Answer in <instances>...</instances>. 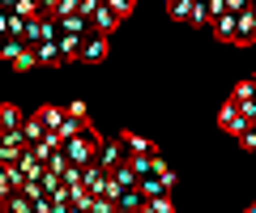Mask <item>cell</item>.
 Returning <instances> with one entry per match:
<instances>
[{
    "instance_id": "obj_1",
    "label": "cell",
    "mask_w": 256,
    "mask_h": 213,
    "mask_svg": "<svg viewBox=\"0 0 256 213\" xmlns=\"http://www.w3.org/2000/svg\"><path fill=\"white\" fill-rule=\"evenodd\" d=\"M98 145H102V137L94 128H86L82 137H68V141H64V158H68V167H90L94 154H98Z\"/></svg>"
},
{
    "instance_id": "obj_2",
    "label": "cell",
    "mask_w": 256,
    "mask_h": 213,
    "mask_svg": "<svg viewBox=\"0 0 256 213\" xmlns=\"http://www.w3.org/2000/svg\"><path fill=\"white\" fill-rule=\"evenodd\" d=\"M218 128H222V132H230V137H235V141H239V137H244V132H248V128H252V120H248V115H244V111H239L235 102H230V98H226V107H222V111H218Z\"/></svg>"
},
{
    "instance_id": "obj_3",
    "label": "cell",
    "mask_w": 256,
    "mask_h": 213,
    "mask_svg": "<svg viewBox=\"0 0 256 213\" xmlns=\"http://www.w3.org/2000/svg\"><path fill=\"white\" fill-rule=\"evenodd\" d=\"M124 162H128V149L120 145V137L116 141H102L98 154H94V167H102V171H116V167H124Z\"/></svg>"
},
{
    "instance_id": "obj_4",
    "label": "cell",
    "mask_w": 256,
    "mask_h": 213,
    "mask_svg": "<svg viewBox=\"0 0 256 213\" xmlns=\"http://www.w3.org/2000/svg\"><path fill=\"white\" fill-rule=\"evenodd\" d=\"M107 56H111V38H102V34H90V38H86L82 64H107Z\"/></svg>"
},
{
    "instance_id": "obj_5",
    "label": "cell",
    "mask_w": 256,
    "mask_h": 213,
    "mask_svg": "<svg viewBox=\"0 0 256 213\" xmlns=\"http://www.w3.org/2000/svg\"><path fill=\"white\" fill-rule=\"evenodd\" d=\"M175 179H158V175H141L137 179V192L146 196V201H158V196H171Z\"/></svg>"
},
{
    "instance_id": "obj_6",
    "label": "cell",
    "mask_w": 256,
    "mask_h": 213,
    "mask_svg": "<svg viewBox=\"0 0 256 213\" xmlns=\"http://www.w3.org/2000/svg\"><path fill=\"white\" fill-rule=\"evenodd\" d=\"M210 30H214V38H218V43H235V34H239V17H235V13H218Z\"/></svg>"
},
{
    "instance_id": "obj_7",
    "label": "cell",
    "mask_w": 256,
    "mask_h": 213,
    "mask_svg": "<svg viewBox=\"0 0 256 213\" xmlns=\"http://www.w3.org/2000/svg\"><path fill=\"white\" fill-rule=\"evenodd\" d=\"M34 38H38V43H60V21H56L52 13L34 17Z\"/></svg>"
},
{
    "instance_id": "obj_8",
    "label": "cell",
    "mask_w": 256,
    "mask_h": 213,
    "mask_svg": "<svg viewBox=\"0 0 256 213\" xmlns=\"http://www.w3.org/2000/svg\"><path fill=\"white\" fill-rule=\"evenodd\" d=\"M120 145L128 149V158H132V154H158V145H154V141H146L141 132H120Z\"/></svg>"
},
{
    "instance_id": "obj_9",
    "label": "cell",
    "mask_w": 256,
    "mask_h": 213,
    "mask_svg": "<svg viewBox=\"0 0 256 213\" xmlns=\"http://www.w3.org/2000/svg\"><path fill=\"white\" fill-rule=\"evenodd\" d=\"M82 47H86V38L60 34V64H77V60H82Z\"/></svg>"
},
{
    "instance_id": "obj_10",
    "label": "cell",
    "mask_w": 256,
    "mask_h": 213,
    "mask_svg": "<svg viewBox=\"0 0 256 213\" xmlns=\"http://www.w3.org/2000/svg\"><path fill=\"white\" fill-rule=\"evenodd\" d=\"M60 34H77V38H90V34H94V26H90V17L73 13V17H60Z\"/></svg>"
},
{
    "instance_id": "obj_11",
    "label": "cell",
    "mask_w": 256,
    "mask_h": 213,
    "mask_svg": "<svg viewBox=\"0 0 256 213\" xmlns=\"http://www.w3.org/2000/svg\"><path fill=\"white\" fill-rule=\"evenodd\" d=\"M90 26H94V34H102V38H111V30L120 26V17L111 9H94V17H90Z\"/></svg>"
},
{
    "instance_id": "obj_12",
    "label": "cell",
    "mask_w": 256,
    "mask_h": 213,
    "mask_svg": "<svg viewBox=\"0 0 256 213\" xmlns=\"http://www.w3.org/2000/svg\"><path fill=\"white\" fill-rule=\"evenodd\" d=\"M26 124V115L13 107V102H0V132H13V128H22Z\"/></svg>"
},
{
    "instance_id": "obj_13",
    "label": "cell",
    "mask_w": 256,
    "mask_h": 213,
    "mask_svg": "<svg viewBox=\"0 0 256 213\" xmlns=\"http://www.w3.org/2000/svg\"><path fill=\"white\" fill-rule=\"evenodd\" d=\"M34 60H38V68H56V64H60V43H38L34 47Z\"/></svg>"
},
{
    "instance_id": "obj_14",
    "label": "cell",
    "mask_w": 256,
    "mask_h": 213,
    "mask_svg": "<svg viewBox=\"0 0 256 213\" xmlns=\"http://www.w3.org/2000/svg\"><path fill=\"white\" fill-rule=\"evenodd\" d=\"M18 171H22V179H43V162H38V158L30 154V149L18 158Z\"/></svg>"
},
{
    "instance_id": "obj_15",
    "label": "cell",
    "mask_w": 256,
    "mask_h": 213,
    "mask_svg": "<svg viewBox=\"0 0 256 213\" xmlns=\"http://www.w3.org/2000/svg\"><path fill=\"white\" fill-rule=\"evenodd\" d=\"M22 137H26V145H38V141L47 137L43 120H38V115H26V124H22Z\"/></svg>"
},
{
    "instance_id": "obj_16",
    "label": "cell",
    "mask_w": 256,
    "mask_h": 213,
    "mask_svg": "<svg viewBox=\"0 0 256 213\" xmlns=\"http://www.w3.org/2000/svg\"><path fill=\"white\" fill-rule=\"evenodd\" d=\"M141 205H146V196H141L137 188H124V192H120V201H116V209H124V213H137Z\"/></svg>"
},
{
    "instance_id": "obj_17",
    "label": "cell",
    "mask_w": 256,
    "mask_h": 213,
    "mask_svg": "<svg viewBox=\"0 0 256 213\" xmlns=\"http://www.w3.org/2000/svg\"><path fill=\"white\" fill-rule=\"evenodd\" d=\"M34 115L43 120V128H47V132H56V128L64 124V107H38Z\"/></svg>"
},
{
    "instance_id": "obj_18",
    "label": "cell",
    "mask_w": 256,
    "mask_h": 213,
    "mask_svg": "<svg viewBox=\"0 0 256 213\" xmlns=\"http://www.w3.org/2000/svg\"><path fill=\"white\" fill-rule=\"evenodd\" d=\"M13 73H30V68H38V60H34V47H22L18 51V60H13Z\"/></svg>"
},
{
    "instance_id": "obj_19",
    "label": "cell",
    "mask_w": 256,
    "mask_h": 213,
    "mask_svg": "<svg viewBox=\"0 0 256 213\" xmlns=\"http://www.w3.org/2000/svg\"><path fill=\"white\" fill-rule=\"evenodd\" d=\"M22 38H0V64H13V60H18V51H22Z\"/></svg>"
},
{
    "instance_id": "obj_20",
    "label": "cell",
    "mask_w": 256,
    "mask_h": 213,
    "mask_svg": "<svg viewBox=\"0 0 256 213\" xmlns=\"http://www.w3.org/2000/svg\"><path fill=\"white\" fill-rule=\"evenodd\" d=\"M192 9H196V0H175V4H166V13H171V21H188Z\"/></svg>"
},
{
    "instance_id": "obj_21",
    "label": "cell",
    "mask_w": 256,
    "mask_h": 213,
    "mask_svg": "<svg viewBox=\"0 0 256 213\" xmlns=\"http://www.w3.org/2000/svg\"><path fill=\"white\" fill-rule=\"evenodd\" d=\"M111 179H116L120 188H137V171L128 167V162H124V167H116V171H111Z\"/></svg>"
},
{
    "instance_id": "obj_22",
    "label": "cell",
    "mask_w": 256,
    "mask_h": 213,
    "mask_svg": "<svg viewBox=\"0 0 256 213\" xmlns=\"http://www.w3.org/2000/svg\"><path fill=\"white\" fill-rule=\"evenodd\" d=\"M102 9H111V13H116V17H120V21H124V17H128V13L137 9V0H102Z\"/></svg>"
},
{
    "instance_id": "obj_23",
    "label": "cell",
    "mask_w": 256,
    "mask_h": 213,
    "mask_svg": "<svg viewBox=\"0 0 256 213\" xmlns=\"http://www.w3.org/2000/svg\"><path fill=\"white\" fill-rule=\"evenodd\" d=\"M137 213H175V205H171V196H158V201H146Z\"/></svg>"
},
{
    "instance_id": "obj_24",
    "label": "cell",
    "mask_w": 256,
    "mask_h": 213,
    "mask_svg": "<svg viewBox=\"0 0 256 213\" xmlns=\"http://www.w3.org/2000/svg\"><path fill=\"white\" fill-rule=\"evenodd\" d=\"M9 213H34V201H26L22 192H13L9 196Z\"/></svg>"
},
{
    "instance_id": "obj_25",
    "label": "cell",
    "mask_w": 256,
    "mask_h": 213,
    "mask_svg": "<svg viewBox=\"0 0 256 213\" xmlns=\"http://www.w3.org/2000/svg\"><path fill=\"white\" fill-rule=\"evenodd\" d=\"M90 213H116V201H107V196H94V201H90Z\"/></svg>"
},
{
    "instance_id": "obj_26",
    "label": "cell",
    "mask_w": 256,
    "mask_h": 213,
    "mask_svg": "<svg viewBox=\"0 0 256 213\" xmlns=\"http://www.w3.org/2000/svg\"><path fill=\"white\" fill-rule=\"evenodd\" d=\"M239 145H244V149H248V154H256V124H252V128H248V132H244V137H239Z\"/></svg>"
},
{
    "instance_id": "obj_27",
    "label": "cell",
    "mask_w": 256,
    "mask_h": 213,
    "mask_svg": "<svg viewBox=\"0 0 256 213\" xmlns=\"http://www.w3.org/2000/svg\"><path fill=\"white\" fill-rule=\"evenodd\" d=\"M244 9H248V0H222V13H235V17H239Z\"/></svg>"
},
{
    "instance_id": "obj_28",
    "label": "cell",
    "mask_w": 256,
    "mask_h": 213,
    "mask_svg": "<svg viewBox=\"0 0 256 213\" xmlns=\"http://www.w3.org/2000/svg\"><path fill=\"white\" fill-rule=\"evenodd\" d=\"M64 115H77V120H86V102H68V107H64Z\"/></svg>"
},
{
    "instance_id": "obj_29",
    "label": "cell",
    "mask_w": 256,
    "mask_h": 213,
    "mask_svg": "<svg viewBox=\"0 0 256 213\" xmlns=\"http://www.w3.org/2000/svg\"><path fill=\"white\" fill-rule=\"evenodd\" d=\"M0 38H9V13L0 9Z\"/></svg>"
},
{
    "instance_id": "obj_30",
    "label": "cell",
    "mask_w": 256,
    "mask_h": 213,
    "mask_svg": "<svg viewBox=\"0 0 256 213\" xmlns=\"http://www.w3.org/2000/svg\"><path fill=\"white\" fill-rule=\"evenodd\" d=\"M248 13H252V17H256V0H248Z\"/></svg>"
},
{
    "instance_id": "obj_31",
    "label": "cell",
    "mask_w": 256,
    "mask_h": 213,
    "mask_svg": "<svg viewBox=\"0 0 256 213\" xmlns=\"http://www.w3.org/2000/svg\"><path fill=\"white\" fill-rule=\"evenodd\" d=\"M68 213H86V209H77V205H68Z\"/></svg>"
},
{
    "instance_id": "obj_32",
    "label": "cell",
    "mask_w": 256,
    "mask_h": 213,
    "mask_svg": "<svg viewBox=\"0 0 256 213\" xmlns=\"http://www.w3.org/2000/svg\"><path fill=\"white\" fill-rule=\"evenodd\" d=\"M166 4H175V0H166Z\"/></svg>"
},
{
    "instance_id": "obj_33",
    "label": "cell",
    "mask_w": 256,
    "mask_h": 213,
    "mask_svg": "<svg viewBox=\"0 0 256 213\" xmlns=\"http://www.w3.org/2000/svg\"><path fill=\"white\" fill-rule=\"evenodd\" d=\"M252 209H256V201H252Z\"/></svg>"
},
{
    "instance_id": "obj_34",
    "label": "cell",
    "mask_w": 256,
    "mask_h": 213,
    "mask_svg": "<svg viewBox=\"0 0 256 213\" xmlns=\"http://www.w3.org/2000/svg\"><path fill=\"white\" fill-rule=\"evenodd\" d=\"M252 81H256V73H252Z\"/></svg>"
}]
</instances>
